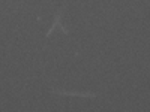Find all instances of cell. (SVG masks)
<instances>
[{
  "instance_id": "cell-1",
  "label": "cell",
  "mask_w": 150,
  "mask_h": 112,
  "mask_svg": "<svg viewBox=\"0 0 150 112\" xmlns=\"http://www.w3.org/2000/svg\"><path fill=\"white\" fill-rule=\"evenodd\" d=\"M62 12H63V9H59V10L56 12V15H54V22H53V26L50 27V30L47 32L45 37H50V36H51V33H53L56 29H60V30L63 32L65 34H69V30H68V29H65L63 26H62V22H60V18H62Z\"/></svg>"
},
{
  "instance_id": "cell-2",
  "label": "cell",
  "mask_w": 150,
  "mask_h": 112,
  "mask_svg": "<svg viewBox=\"0 0 150 112\" xmlns=\"http://www.w3.org/2000/svg\"><path fill=\"white\" fill-rule=\"evenodd\" d=\"M56 94L59 96H69V97H86V99H93L96 97L95 93H78V91H59V90H54Z\"/></svg>"
}]
</instances>
